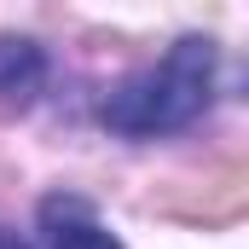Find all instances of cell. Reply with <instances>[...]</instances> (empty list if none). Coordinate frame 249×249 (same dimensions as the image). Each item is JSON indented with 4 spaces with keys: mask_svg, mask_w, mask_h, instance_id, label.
Returning a JSON list of instances; mask_svg holds the SVG:
<instances>
[{
    "mask_svg": "<svg viewBox=\"0 0 249 249\" xmlns=\"http://www.w3.org/2000/svg\"><path fill=\"white\" fill-rule=\"evenodd\" d=\"M0 249H29V244H23V238H18L12 226H0Z\"/></svg>",
    "mask_w": 249,
    "mask_h": 249,
    "instance_id": "4",
    "label": "cell"
},
{
    "mask_svg": "<svg viewBox=\"0 0 249 249\" xmlns=\"http://www.w3.org/2000/svg\"><path fill=\"white\" fill-rule=\"evenodd\" d=\"M214 99V41L209 35H180L162 64L116 81L99 105V122L116 139H162L191 127Z\"/></svg>",
    "mask_w": 249,
    "mask_h": 249,
    "instance_id": "1",
    "label": "cell"
},
{
    "mask_svg": "<svg viewBox=\"0 0 249 249\" xmlns=\"http://www.w3.org/2000/svg\"><path fill=\"white\" fill-rule=\"evenodd\" d=\"M35 220H41V244L47 249H122V238L93 214V203L87 197H70V191L41 197Z\"/></svg>",
    "mask_w": 249,
    "mask_h": 249,
    "instance_id": "2",
    "label": "cell"
},
{
    "mask_svg": "<svg viewBox=\"0 0 249 249\" xmlns=\"http://www.w3.org/2000/svg\"><path fill=\"white\" fill-rule=\"evenodd\" d=\"M47 75H53V58H47L41 41H29V35H0V105H6V110L35 105L41 87H47Z\"/></svg>",
    "mask_w": 249,
    "mask_h": 249,
    "instance_id": "3",
    "label": "cell"
}]
</instances>
